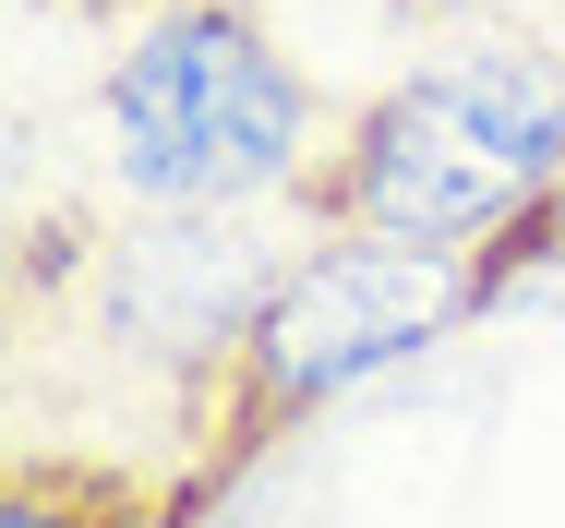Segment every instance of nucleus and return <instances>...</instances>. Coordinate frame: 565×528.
Here are the masks:
<instances>
[{
	"label": "nucleus",
	"mask_w": 565,
	"mask_h": 528,
	"mask_svg": "<svg viewBox=\"0 0 565 528\" xmlns=\"http://www.w3.org/2000/svg\"><path fill=\"white\" fill-rule=\"evenodd\" d=\"M554 169H565V49L493 24V36L446 49L434 73L385 85L373 108H349L301 181V216L481 265L554 193Z\"/></svg>",
	"instance_id": "f257e3e1"
},
{
	"label": "nucleus",
	"mask_w": 565,
	"mask_h": 528,
	"mask_svg": "<svg viewBox=\"0 0 565 528\" xmlns=\"http://www.w3.org/2000/svg\"><path fill=\"white\" fill-rule=\"evenodd\" d=\"M97 120H109L120 193L157 216H241L265 193L301 205L313 157L338 144L301 61L241 0H145L109 49Z\"/></svg>",
	"instance_id": "f03ea898"
},
{
	"label": "nucleus",
	"mask_w": 565,
	"mask_h": 528,
	"mask_svg": "<svg viewBox=\"0 0 565 528\" xmlns=\"http://www.w3.org/2000/svg\"><path fill=\"white\" fill-rule=\"evenodd\" d=\"M457 313H481V265L469 252H422V240H361L326 228L313 252L277 265V289L241 313L205 385H193V493L217 481L228 456L277 444L301 409H326L349 385H373L385 360L434 348Z\"/></svg>",
	"instance_id": "7ed1b4c3"
},
{
	"label": "nucleus",
	"mask_w": 565,
	"mask_h": 528,
	"mask_svg": "<svg viewBox=\"0 0 565 528\" xmlns=\"http://www.w3.org/2000/svg\"><path fill=\"white\" fill-rule=\"evenodd\" d=\"M193 493H145V481H109V468H24L0 528H169Z\"/></svg>",
	"instance_id": "20e7f679"
},
{
	"label": "nucleus",
	"mask_w": 565,
	"mask_h": 528,
	"mask_svg": "<svg viewBox=\"0 0 565 528\" xmlns=\"http://www.w3.org/2000/svg\"><path fill=\"white\" fill-rule=\"evenodd\" d=\"M542 252H565V169H554V193H542V205H530L505 240H493V252H481V301H493L518 265H542Z\"/></svg>",
	"instance_id": "39448f33"
},
{
	"label": "nucleus",
	"mask_w": 565,
	"mask_h": 528,
	"mask_svg": "<svg viewBox=\"0 0 565 528\" xmlns=\"http://www.w3.org/2000/svg\"><path fill=\"white\" fill-rule=\"evenodd\" d=\"M397 12H422V24H505V12H530V0H397Z\"/></svg>",
	"instance_id": "423d86ee"
}]
</instances>
